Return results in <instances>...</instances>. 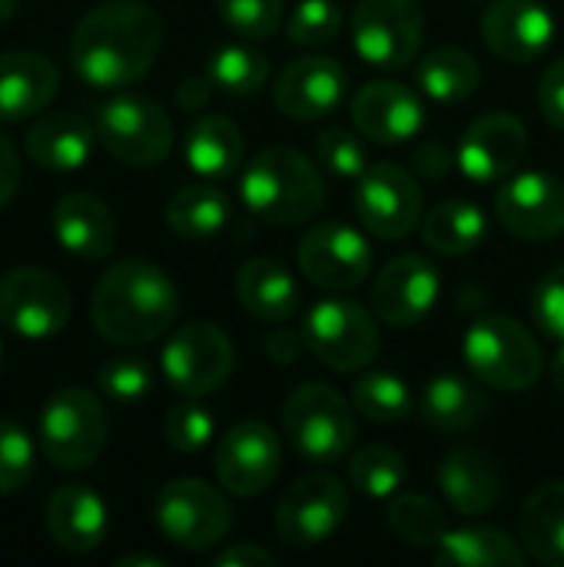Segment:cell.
<instances>
[{
  "mask_svg": "<svg viewBox=\"0 0 564 567\" xmlns=\"http://www.w3.org/2000/svg\"><path fill=\"white\" fill-rule=\"evenodd\" d=\"M163 47V20L140 0L93 7L70 37V63L80 80L100 90L136 83Z\"/></svg>",
  "mask_w": 564,
  "mask_h": 567,
  "instance_id": "1",
  "label": "cell"
},
{
  "mask_svg": "<svg viewBox=\"0 0 564 567\" xmlns=\"http://www.w3.org/2000/svg\"><path fill=\"white\" fill-rule=\"evenodd\" d=\"M90 316L106 342L130 349L150 346L173 329L180 316V289L160 266L123 259L100 276Z\"/></svg>",
  "mask_w": 564,
  "mask_h": 567,
  "instance_id": "2",
  "label": "cell"
},
{
  "mask_svg": "<svg viewBox=\"0 0 564 567\" xmlns=\"http://www.w3.org/2000/svg\"><path fill=\"white\" fill-rule=\"evenodd\" d=\"M239 196L246 209L269 226H302L326 203V179L319 166L293 146L259 150L243 179Z\"/></svg>",
  "mask_w": 564,
  "mask_h": 567,
  "instance_id": "3",
  "label": "cell"
},
{
  "mask_svg": "<svg viewBox=\"0 0 564 567\" xmlns=\"http://www.w3.org/2000/svg\"><path fill=\"white\" fill-rule=\"evenodd\" d=\"M465 362L472 375L502 392H525L542 379L545 359L535 336L512 316H485L465 332Z\"/></svg>",
  "mask_w": 564,
  "mask_h": 567,
  "instance_id": "4",
  "label": "cell"
},
{
  "mask_svg": "<svg viewBox=\"0 0 564 567\" xmlns=\"http://www.w3.org/2000/svg\"><path fill=\"white\" fill-rule=\"evenodd\" d=\"M283 429L289 435L293 452L309 465L342 462L356 439V419L349 402L322 382L299 385L286 399Z\"/></svg>",
  "mask_w": 564,
  "mask_h": 567,
  "instance_id": "5",
  "label": "cell"
},
{
  "mask_svg": "<svg viewBox=\"0 0 564 567\" xmlns=\"http://www.w3.org/2000/svg\"><path fill=\"white\" fill-rule=\"evenodd\" d=\"M106 435V412L90 389H60L40 412V449L60 472L90 468L100 458Z\"/></svg>",
  "mask_w": 564,
  "mask_h": 567,
  "instance_id": "6",
  "label": "cell"
},
{
  "mask_svg": "<svg viewBox=\"0 0 564 567\" xmlns=\"http://www.w3.org/2000/svg\"><path fill=\"white\" fill-rule=\"evenodd\" d=\"M96 140L120 163L156 166L173 150V120L143 93H120L100 106Z\"/></svg>",
  "mask_w": 564,
  "mask_h": 567,
  "instance_id": "7",
  "label": "cell"
},
{
  "mask_svg": "<svg viewBox=\"0 0 564 567\" xmlns=\"http://www.w3.org/2000/svg\"><path fill=\"white\" fill-rule=\"evenodd\" d=\"M163 538L183 551L216 548L233 528V508L213 485L199 478L166 482L153 505Z\"/></svg>",
  "mask_w": 564,
  "mask_h": 567,
  "instance_id": "8",
  "label": "cell"
},
{
  "mask_svg": "<svg viewBox=\"0 0 564 567\" xmlns=\"http://www.w3.org/2000/svg\"><path fill=\"white\" fill-rule=\"evenodd\" d=\"M309 352L332 372H359L379 355V329L369 309L349 299H322L302 326Z\"/></svg>",
  "mask_w": 564,
  "mask_h": 567,
  "instance_id": "9",
  "label": "cell"
},
{
  "mask_svg": "<svg viewBox=\"0 0 564 567\" xmlns=\"http://www.w3.org/2000/svg\"><path fill=\"white\" fill-rule=\"evenodd\" d=\"M425 33L419 0H359L352 10L356 53L379 70H402L416 60Z\"/></svg>",
  "mask_w": 564,
  "mask_h": 567,
  "instance_id": "10",
  "label": "cell"
},
{
  "mask_svg": "<svg viewBox=\"0 0 564 567\" xmlns=\"http://www.w3.org/2000/svg\"><path fill=\"white\" fill-rule=\"evenodd\" d=\"M233 369L236 349L229 336L213 322H189L176 329L163 349V375L186 399L219 392L229 382Z\"/></svg>",
  "mask_w": 564,
  "mask_h": 567,
  "instance_id": "11",
  "label": "cell"
},
{
  "mask_svg": "<svg viewBox=\"0 0 564 567\" xmlns=\"http://www.w3.org/2000/svg\"><path fill=\"white\" fill-rule=\"evenodd\" d=\"M346 515L349 488L336 475L316 472L296 478L286 488L276 508V532L289 548H316L342 528Z\"/></svg>",
  "mask_w": 564,
  "mask_h": 567,
  "instance_id": "12",
  "label": "cell"
},
{
  "mask_svg": "<svg viewBox=\"0 0 564 567\" xmlns=\"http://www.w3.org/2000/svg\"><path fill=\"white\" fill-rule=\"evenodd\" d=\"M73 299L70 289L37 266L10 269L0 276V326L23 339H50L70 322Z\"/></svg>",
  "mask_w": 564,
  "mask_h": 567,
  "instance_id": "13",
  "label": "cell"
},
{
  "mask_svg": "<svg viewBox=\"0 0 564 567\" xmlns=\"http://www.w3.org/2000/svg\"><path fill=\"white\" fill-rule=\"evenodd\" d=\"M356 216L379 239H402L422 223V189L399 163H376L359 176Z\"/></svg>",
  "mask_w": 564,
  "mask_h": 567,
  "instance_id": "14",
  "label": "cell"
},
{
  "mask_svg": "<svg viewBox=\"0 0 564 567\" xmlns=\"http://www.w3.org/2000/svg\"><path fill=\"white\" fill-rule=\"evenodd\" d=\"M299 269L302 276H309L312 286L332 292L359 289L372 272L369 239L339 219L319 223L299 239Z\"/></svg>",
  "mask_w": 564,
  "mask_h": 567,
  "instance_id": "15",
  "label": "cell"
},
{
  "mask_svg": "<svg viewBox=\"0 0 564 567\" xmlns=\"http://www.w3.org/2000/svg\"><path fill=\"white\" fill-rule=\"evenodd\" d=\"M283 465L279 439L263 422H236L216 445V478L236 498L263 495Z\"/></svg>",
  "mask_w": 564,
  "mask_h": 567,
  "instance_id": "16",
  "label": "cell"
},
{
  "mask_svg": "<svg viewBox=\"0 0 564 567\" xmlns=\"http://www.w3.org/2000/svg\"><path fill=\"white\" fill-rule=\"evenodd\" d=\"M499 223L529 243H545L564 233V183L552 173H512L495 196Z\"/></svg>",
  "mask_w": 564,
  "mask_h": 567,
  "instance_id": "17",
  "label": "cell"
},
{
  "mask_svg": "<svg viewBox=\"0 0 564 567\" xmlns=\"http://www.w3.org/2000/svg\"><path fill=\"white\" fill-rule=\"evenodd\" d=\"M525 150H529V133L519 116L485 113L465 130L455 150V163L475 183H499L519 169Z\"/></svg>",
  "mask_w": 564,
  "mask_h": 567,
  "instance_id": "18",
  "label": "cell"
},
{
  "mask_svg": "<svg viewBox=\"0 0 564 567\" xmlns=\"http://www.w3.org/2000/svg\"><path fill=\"white\" fill-rule=\"evenodd\" d=\"M435 299H439V272L419 252L396 256L376 276L372 286V312L392 329L422 322L435 306Z\"/></svg>",
  "mask_w": 564,
  "mask_h": 567,
  "instance_id": "19",
  "label": "cell"
},
{
  "mask_svg": "<svg viewBox=\"0 0 564 567\" xmlns=\"http://www.w3.org/2000/svg\"><path fill=\"white\" fill-rule=\"evenodd\" d=\"M349 90V73L336 56H299L276 80V106L289 120H319L332 113Z\"/></svg>",
  "mask_w": 564,
  "mask_h": 567,
  "instance_id": "20",
  "label": "cell"
},
{
  "mask_svg": "<svg viewBox=\"0 0 564 567\" xmlns=\"http://www.w3.org/2000/svg\"><path fill=\"white\" fill-rule=\"evenodd\" d=\"M352 123L379 146L412 140L425 123V106L416 90L396 80H372L352 96Z\"/></svg>",
  "mask_w": 564,
  "mask_h": 567,
  "instance_id": "21",
  "label": "cell"
},
{
  "mask_svg": "<svg viewBox=\"0 0 564 567\" xmlns=\"http://www.w3.org/2000/svg\"><path fill=\"white\" fill-rule=\"evenodd\" d=\"M555 20L539 0H492L482 13V40L509 63H529L548 50Z\"/></svg>",
  "mask_w": 564,
  "mask_h": 567,
  "instance_id": "22",
  "label": "cell"
},
{
  "mask_svg": "<svg viewBox=\"0 0 564 567\" xmlns=\"http://www.w3.org/2000/svg\"><path fill=\"white\" fill-rule=\"evenodd\" d=\"M439 488L462 518H479L502 498V468L485 449L462 445L439 465Z\"/></svg>",
  "mask_w": 564,
  "mask_h": 567,
  "instance_id": "23",
  "label": "cell"
},
{
  "mask_svg": "<svg viewBox=\"0 0 564 567\" xmlns=\"http://www.w3.org/2000/svg\"><path fill=\"white\" fill-rule=\"evenodd\" d=\"M47 532L57 548L86 555L106 538V505L90 485H60L47 502Z\"/></svg>",
  "mask_w": 564,
  "mask_h": 567,
  "instance_id": "24",
  "label": "cell"
},
{
  "mask_svg": "<svg viewBox=\"0 0 564 567\" xmlns=\"http://www.w3.org/2000/svg\"><path fill=\"white\" fill-rule=\"evenodd\" d=\"M60 86L57 66L30 50L0 53V123L37 116Z\"/></svg>",
  "mask_w": 564,
  "mask_h": 567,
  "instance_id": "25",
  "label": "cell"
},
{
  "mask_svg": "<svg viewBox=\"0 0 564 567\" xmlns=\"http://www.w3.org/2000/svg\"><path fill=\"white\" fill-rule=\"evenodd\" d=\"M53 233L60 246L80 259H103L116 243L110 206L93 193H70L53 206Z\"/></svg>",
  "mask_w": 564,
  "mask_h": 567,
  "instance_id": "26",
  "label": "cell"
},
{
  "mask_svg": "<svg viewBox=\"0 0 564 567\" xmlns=\"http://www.w3.org/2000/svg\"><path fill=\"white\" fill-rule=\"evenodd\" d=\"M236 299L259 322H286L299 312V286L293 272L269 256L249 259L236 272Z\"/></svg>",
  "mask_w": 564,
  "mask_h": 567,
  "instance_id": "27",
  "label": "cell"
},
{
  "mask_svg": "<svg viewBox=\"0 0 564 567\" xmlns=\"http://www.w3.org/2000/svg\"><path fill=\"white\" fill-rule=\"evenodd\" d=\"M27 153L47 173H73L93 153V130L76 113H43L27 130Z\"/></svg>",
  "mask_w": 564,
  "mask_h": 567,
  "instance_id": "28",
  "label": "cell"
},
{
  "mask_svg": "<svg viewBox=\"0 0 564 567\" xmlns=\"http://www.w3.org/2000/svg\"><path fill=\"white\" fill-rule=\"evenodd\" d=\"M485 412H489L485 392L462 375H435L419 402L422 422L442 435H459L475 429Z\"/></svg>",
  "mask_w": 564,
  "mask_h": 567,
  "instance_id": "29",
  "label": "cell"
},
{
  "mask_svg": "<svg viewBox=\"0 0 564 567\" xmlns=\"http://www.w3.org/2000/svg\"><path fill=\"white\" fill-rule=\"evenodd\" d=\"M519 535L535 561L564 567V482H548L525 498Z\"/></svg>",
  "mask_w": 564,
  "mask_h": 567,
  "instance_id": "30",
  "label": "cell"
},
{
  "mask_svg": "<svg viewBox=\"0 0 564 567\" xmlns=\"http://www.w3.org/2000/svg\"><path fill=\"white\" fill-rule=\"evenodd\" d=\"M243 130L229 116H196L183 140L189 169L209 179L233 176L243 163Z\"/></svg>",
  "mask_w": 564,
  "mask_h": 567,
  "instance_id": "31",
  "label": "cell"
},
{
  "mask_svg": "<svg viewBox=\"0 0 564 567\" xmlns=\"http://www.w3.org/2000/svg\"><path fill=\"white\" fill-rule=\"evenodd\" d=\"M435 561L459 567H525L529 551L502 528L469 525L455 532L449 528V535L435 548Z\"/></svg>",
  "mask_w": 564,
  "mask_h": 567,
  "instance_id": "32",
  "label": "cell"
},
{
  "mask_svg": "<svg viewBox=\"0 0 564 567\" xmlns=\"http://www.w3.org/2000/svg\"><path fill=\"white\" fill-rule=\"evenodd\" d=\"M489 233L482 206L472 199H445L422 219V243L439 256H469Z\"/></svg>",
  "mask_w": 564,
  "mask_h": 567,
  "instance_id": "33",
  "label": "cell"
},
{
  "mask_svg": "<svg viewBox=\"0 0 564 567\" xmlns=\"http://www.w3.org/2000/svg\"><path fill=\"white\" fill-rule=\"evenodd\" d=\"M419 90L435 103H462L479 90V60L462 47H439L416 66Z\"/></svg>",
  "mask_w": 564,
  "mask_h": 567,
  "instance_id": "34",
  "label": "cell"
},
{
  "mask_svg": "<svg viewBox=\"0 0 564 567\" xmlns=\"http://www.w3.org/2000/svg\"><path fill=\"white\" fill-rule=\"evenodd\" d=\"M386 525L399 542H406L409 548H419V551H435L442 545V538L449 535L445 508L439 502H432L425 495H412V492L392 495Z\"/></svg>",
  "mask_w": 564,
  "mask_h": 567,
  "instance_id": "35",
  "label": "cell"
},
{
  "mask_svg": "<svg viewBox=\"0 0 564 567\" xmlns=\"http://www.w3.org/2000/svg\"><path fill=\"white\" fill-rule=\"evenodd\" d=\"M166 223L183 239H209L229 223V199L213 186H183L166 206Z\"/></svg>",
  "mask_w": 564,
  "mask_h": 567,
  "instance_id": "36",
  "label": "cell"
},
{
  "mask_svg": "<svg viewBox=\"0 0 564 567\" xmlns=\"http://www.w3.org/2000/svg\"><path fill=\"white\" fill-rule=\"evenodd\" d=\"M216 90L229 96H253L269 76V60L246 43H226L209 56V73Z\"/></svg>",
  "mask_w": 564,
  "mask_h": 567,
  "instance_id": "37",
  "label": "cell"
},
{
  "mask_svg": "<svg viewBox=\"0 0 564 567\" xmlns=\"http://www.w3.org/2000/svg\"><path fill=\"white\" fill-rule=\"evenodd\" d=\"M352 409L376 425H399L412 415V395L399 375L369 372L352 389Z\"/></svg>",
  "mask_w": 564,
  "mask_h": 567,
  "instance_id": "38",
  "label": "cell"
},
{
  "mask_svg": "<svg viewBox=\"0 0 564 567\" xmlns=\"http://www.w3.org/2000/svg\"><path fill=\"white\" fill-rule=\"evenodd\" d=\"M406 458L389 445H366L349 458V485L366 498H392L406 485Z\"/></svg>",
  "mask_w": 564,
  "mask_h": 567,
  "instance_id": "39",
  "label": "cell"
},
{
  "mask_svg": "<svg viewBox=\"0 0 564 567\" xmlns=\"http://www.w3.org/2000/svg\"><path fill=\"white\" fill-rule=\"evenodd\" d=\"M37 452L23 425L0 419V495H17L33 478Z\"/></svg>",
  "mask_w": 564,
  "mask_h": 567,
  "instance_id": "40",
  "label": "cell"
},
{
  "mask_svg": "<svg viewBox=\"0 0 564 567\" xmlns=\"http://www.w3.org/2000/svg\"><path fill=\"white\" fill-rule=\"evenodd\" d=\"M316 159L339 179H359L369 169V150L366 143L342 130V126H326L316 136Z\"/></svg>",
  "mask_w": 564,
  "mask_h": 567,
  "instance_id": "41",
  "label": "cell"
},
{
  "mask_svg": "<svg viewBox=\"0 0 564 567\" xmlns=\"http://www.w3.org/2000/svg\"><path fill=\"white\" fill-rule=\"evenodd\" d=\"M342 30V10L332 0H302L289 23H286V37L296 47H326L339 37Z\"/></svg>",
  "mask_w": 564,
  "mask_h": 567,
  "instance_id": "42",
  "label": "cell"
},
{
  "mask_svg": "<svg viewBox=\"0 0 564 567\" xmlns=\"http://www.w3.org/2000/svg\"><path fill=\"white\" fill-rule=\"evenodd\" d=\"M96 382H100V392L120 405H133L140 399L150 395L153 389V372L143 359L136 355H116L110 362L100 365L96 372Z\"/></svg>",
  "mask_w": 564,
  "mask_h": 567,
  "instance_id": "43",
  "label": "cell"
},
{
  "mask_svg": "<svg viewBox=\"0 0 564 567\" xmlns=\"http://www.w3.org/2000/svg\"><path fill=\"white\" fill-rule=\"evenodd\" d=\"M216 10L223 23L246 40H266L283 23V0H216Z\"/></svg>",
  "mask_w": 564,
  "mask_h": 567,
  "instance_id": "44",
  "label": "cell"
},
{
  "mask_svg": "<svg viewBox=\"0 0 564 567\" xmlns=\"http://www.w3.org/2000/svg\"><path fill=\"white\" fill-rule=\"evenodd\" d=\"M213 429H216V422L199 402H180L163 419V435H166L170 449H176L183 455L199 452L213 439Z\"/></svg>",
  "mask_w": 564,
  "mask_h": 567,
  "instance_id": "45",
  "label": "cell"
},
{
  "mask_svg": "<svg viewBox=\"0 0 564 567\" xmlns=\"http://www.w3.org/2000/svg\"><path fill=\"white\" fill-rule=\"evenodd\" d=\"M532 319H535V326H539L548 339L562 342L564 339V262L562 266H555V269H548V272L539 279V286H535V292H532Z\"/></svg>",
  "mask_w": 564,
  "mask_h": 567,
  "instance_id": "46",
  "label": "cell"
},
{
  "mask_svg": "<svg viewBox=\"0 0 564 567\" xmlns=\"http://www.w3.org/2000/svg\"><path fill=\"white\" fill-rule=\"evenodd\" d=\"M539 110L545 116L548 126L564 130V56L555 60L539 83Z\"/></svg>",
  "mask_w": 564,
  "mask_h": 567,
  "instance_id": "47",
  "label": "cell"
},
{
  "mask_svg": "<svg viewBox=\"0 0 564 567\" xmlns=\"http://www.w3.org/2000/svg\"><path fill=\"white\" fill-rule=\"evenodd\" d=\"M452 166H455V153L439 140H425L412 150V169L425 179H442Z\"/></svg>",
  "mask_w": 564,
  "mask_h": 567,
  "instance_id": "48",
  "label": "cell"
},
{
  "mask_svg": "<svg viewBox=\"0 0 564 567\" xmlns=\"http://www.w3.org/2000/svg\"><path fill=\"white\" fill-rule=\"evenodd\" d=\"M263 349H266L269 362H276V365H293V362H299V359H302V352H306L309 346H306V336H302V332H293V329H273V332L266 336Z\"/></svg>",
  "mask_w": 564,
  "mask_h": 567,
  "instance_id": "49",
  "label": "cell"
},
{
  "mask_svg": "<svg viewBox=\"0 0 564 567\" xmlns=\"http://www.w3.org/2000/svg\"><path fill=\"white\" fill-rule=\"evenodd\" d=\"M20 189V156L17 146L0 133V209L17 196Z\"/></svg>",
  "mask_w": 564,
  "mask_h": 567,
  "instance_id": "50",
  "label": "cell"
},
{
  "mask_svg": "<svg viewBox=\"0 0 564 567\" xmlns=\"http://www.w3.org/2000/svg\"><path fill=\"white\" fill-rule=\"evenodd\" d=\"M276 558L259 548V545H229L223 548L216 558H213V567H273Z\"/></svg>",
  "mask_w": 564,
  "mask_h": 567,
  "instance_id": "51",
  "label": "cell"
},
{
  "mask_svg": "<svg viewBox=\"0 0 564 567\" xmlns=\"http://www.w3.org/2000/svg\"><path fill=\"white\" fill-rule=\"evenodd\" d=\"M209 96H213V80H209V76H189V80H183L180 90H176V103H180V110H186V113L203 110V106L209 103Z\"/></svg>",
  "mask_w": 564,
  "mask_h": 567,
  "instance_id": "52",
  "label": "cell"
},
{
  "mask_svg": "<svg viewBox=\"0 0 564 567\" xmlns=\"http://www.w3.org/2000/svg\"><path fill=\"white\" fill-rule=\"evenodd\" d=\"M116 567H166L160 558H153V555H123Z\"/></svg>",
  "mask_w": 564,
  "mask_h": 567,
  "instance_id": "53",
  "label": "cell"
},
{
  "mask_svg": "<svg viewBox=\"0 0 564 567\" xmlns=\"http://www.w3.org/2000/svg\"><path fill=\"white\" fill-rule=\"evenodd\" d=\"M552 382L558 392H564V339L558 342V352L552 355Z\"/></svg>",
  "mask_w": 564,
  "mask_h": 567,
  "instance_id": "54",
  "label": "cell"
},
{
  "mask_svg": "<svg viewBox=\"0 0 564 567\" xmlns=\"http://www.w3.org/2000/svg\"><path fill=\"white\" fill-rule=\"evenodd\" d=\"M17 3H20V0H0V23H7V20L17 13Z\"/></svg>",
  "mask_w": 564,
  "mask_h": 567,
  "instance_id": "55",
  "label": "cell"
},
{
  "mask_svg": "<svg viewBox=\"0 0 564 567\" xmlns=\"http://www.w3.org/2000/svg\"><path fill=\"white\" fill-rule=\"evenodd\" d=\"M0 352H3V349H0Z\"/></svg>",
  "mask_w": 564,
  "mask_h": 567,
  "instance_id": "56",
  "label": "cell"
}]
</instances>
